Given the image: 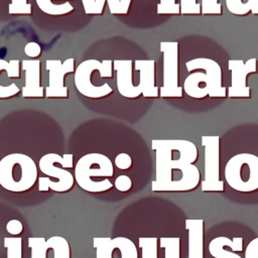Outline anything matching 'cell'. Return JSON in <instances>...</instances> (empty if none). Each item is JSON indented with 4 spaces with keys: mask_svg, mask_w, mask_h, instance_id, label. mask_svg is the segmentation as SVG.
Here are the masks:
<instances>
[{
    "mask_svg": "<svg viewBox=\"0 0 258 258\" xmlns=\"http://www.w3.org/2000/svg\"><path fill=\"white\" fill-rule=\"evenodd\" d=\"M155 179L153 191H191L201 184V172L196 165L199 151L196 144L184 139H154Z\"/></svg>",
    "mask_w": 258,
    "mask_h": 258,
    "instance_id": "1",
    "label": "cell"
},
{
    "mask_svg": "<svg viewBox=\"0 0 258 258\" xmlns=\"http://www.w3.org/2000/svg\"><path fill=\"white\" fill-rule=\"evenodd\" d=\"M74 168L75 180L85 191L104 192L114 186L110 180V177L114 175V165L105 154H85L77 161Z\"/></svg>",
    "mask_w": 258,
    "mask_h": 258,
    "instance_id": "2",
    "label": "cell"
},
{
    "mask_svg": "<svg viewBox=\"0 0 258 258\" xmlns=\"http://www.w3.org/2000/svg\"><path fill=\"white\" fill-rule=\"evenodd\" d=\"M38 180L35 161L24 153H10L0 160V185L12 192L31 189Z\"/></svg>",
    "mask_w": 258,
    "mask_h": 258,
    "instance_id": "3",
    "label": "cell"
},
{
    "mask_svg": "<svg viewBox=\"0 0 258 258\" xmlns=\"http://www.w3.org/2000/svg\"><path fill=\"white\" fill-rule=\"evenodd\" d=\"M74 166V155L46 153L38 161V169L47 177H38V190L55 192L70 191L75 184V175L68 169Z\"/></svg>",
    "mask_w": 258,
    "mask_h": 258,
    "instance_id": "4",
    "label": "cell"
},
{
    "mask_svg": "<svg viewBox=\"0 0 258 258\" xmlns=\"http://www.w3.org/2000/svg\"><path fill=\"white\" fill-rule=\"evenodd\" d=\"M228 185L241 192L258 190V156L252 153H238L232 156L224 170Z\"/></svg>",
    "mask_w": 258,
    "mask_h": 258,
    "instance_id": "5",
    "label": "cell"
},
{
    "mask_svg": "<svg viewBox=\"0 0 258 258\" xmlns=\"http://www.w3.org/2000/svg\"><path fill=\"white\" fill-rule=\"evenodd\" d=\"M94 71H98L102 78L113 77V61L104 59H86L82 61L75 71L74 81L77 90L85 97L90 99H100L109 96L113 93V89L109 84L105 83L102 86H95L91 82V76Z\"/></svg>",
    "mask_w": 258,
    "mask_h": 258,
    "instance_id": "6",
    "label": "cell"
},
{
    "mask_svg": "<svg viewBox=\"0 0 258 258\" xmlns=\"http://www.w3.org/2000/svg\"><path fill=\"white\" fill-rule=\"evenodd\" d=\"M159 47L163 55V79L159 96L181 98L183 88L178 85V42L161 41Z\"/></svg>",
    "mask_w": 258,
    "mask_h": 258,
    "instance_id": "7",
    "label": "cell"
},
{
    "mask_svg": "<svg viewBox=\"0 0 258 258\" xmlns=\"http://www.w3.org/2000/svg\"><path fill=\"white\" fill-rule=\"evenodd\" d=\"M202 146L205 149V174L202 180V190L224 191L225 183L220 173V136H202Z\"/></svg>",
    "mask_w": 258,
    "mask_h": 258,
    "instance_id": "8",
    "label": "cell"
},
{
    "mask_svg": "<svg viewBox=\"0 0 258 258\" xmlns=\"http://www.w3.org/2000/svg\"><path fill=\"white\" fill-rule=\"evenodd\" d=\"M93 247L96 258H139L136 245L126 237H95Z\"/></svg>",
    "mask_w": 258,
    "mask_h": 258,
    "instance_id": "9",
    "label": "cell"
},
{
    "mask_svg": "<svg viewBox=\"0 0 258 258\" xmlns=\"http://www.w3.org/2000/svg\"><path fill=\"white\" fill-rule=\"evenodd\" d=\"M45 69L48 72V86L45 88V97L68 98L69 91L64 86V76L75 72V58L70 57L63 62L58 59H47Z\"/></svg>",
    "mask_w": 258,
    "mask_h": 258,
    "instance_id": "10",
    "label": "cell"
},
{
    "mask_svg": "<svg viewBox=\"0 0 258 258\" xmlns=\"http://www.w3.org/2000/svg\"><path fill=\"white\" fill-rule=\"evenodd\" d=\"M228 69L231 72V86L228 89L229 98H249L250 88L246 84L249 74L257 71V59L249 58L246 62L241 59H230Z\"/></svg>",
    "mask_w": 258,
    "mask_h": 258,
    "instance_id": "11",
    "label": "cell"
},
{
    "mask_svg": "<svg viewBox=\"0 0 258 258\" xmlns=\"http://www.w3.org/2000/svg\"><path fill=\"white\" fill-rule=\"evenodd\" d=\"M185 67L189 73L196 70H203L206 72L210 97H226V88L222 86V69L216 60L208 57H198L186 61Z\"/></svg>",
    "mask_w": 258,
    "mask_h": 258,
    "instance_id": "12",
    "label": "cell"
},
{
    "mask_svg": "<svg viewBox=\"0 0 258 258\" xmlns=\"http://www.w3.org/2000/svg\"><path fill=\"white\" fill-rule=\"evenodd\" d=\"M134 69L139 72V84L135 86L136 97L143 95L145 98H157L159 88L155 86V61L153 59H136Z\"/></svg>",
    "mask_w": 258,
    "mask_h": 258,
    "instance_id": "13",
    "label": "cell"
},
{
    "mask_svg": "<svg viewBox=\"0 0 258 258\" xmlns=\"http://www.w3.org/2000/svg\"><path fill=\"white\" fill-rule=\"evenodd\" d=\"M21 69L25 74L24 86L21 89L23 98H43L44 88L40 86V61L38 59H23Z\"/></svg>",
    "mask_w": 258,
    "mask_h": 258,
    "instance_id": "14",
    "label": "cell"
},
{
    "mask_svg": "<svg viewBox=\"0 0 258 258\" xmlns=\"http://www.w3.org/2000/svg\"><path fill=\"white\" fill-rule=\"evenodd\" d=\"M131 59H116L113 61V68L117 73V90L119 94L128 99H136L135 86L132 84Z\"/></svg>",
    "mask_w": 258,
    "mask_h": 258,
    "instance_id": "15",
    "label": "cell"
},
{
    "mask_svg": "<svg viewBox=\"0 0 258 258\" xmlns=\"http://www.w3.org/2000/svg\"><path fill=\"white\" fill-rule=\"evenodd\" d=\"M185 229L188 232L187 258H204L205 222L203 219H186Z\"/></svg>",
    "mask_w": 258,
    "mask_h": 258,
    "instance_id": "16",
    "label": "cell"
},
{
    "mask_svg": "<svg viewBox=\"0 0 258 258\" xmlns=\"http://www.w3.org/2000/svg\"><path fill=\"white\" fill-rule=\"evenodd\" d=\"M227 247H230L234 251H242L244 248V239L242 237H216L209 244V252L214 258H242L239 254L227 250Z\"/></svg>",
    "mask_w": 258,
    "mask_h": 258,
    "instance_id": "17",
    "label": "cell"
},
{
    "mask_svg": "<svg viewBox=\"0 0 258 258\" xmlns=\"http://www.w3.org/2000/svg\"><path fill=\"white\" fill-rule=\"evenodd\" d=\"M183 91L194 99H204L209 96L208 78L205 73L196 72L189 74L183 82Z\"/></svg>",
    "mask_w": 258,
    "mask_h": 258,
    "instance_id": "18",
    "label": "cell"
},
{
    "mask_svg": "<svg viewBox=\"0 0 258 258\" xmlns=\"http://www.w3.org/2000/svg\"><path fill=\"white\" fill-rule=\"evenodd\" d=\"M20 61L18 59H11L10 61H6L5 59L0 58V74L1 72H6L7 77L9 79L20 78ZM20 93V89L16 84L12 83L8 86L0 85V99H9L15 97Z\"/></svg>",
    "mask_w": 258,
    "mask_h": 258,
    "instance_id": "19",
    "label": "cell"
},
{
    "mask_svg": "<svg viewBox=\"0 0 258 258\" xmlns=\"http://www.w3.org/2000/svg\"><path fill=\"white\" fill-rule=\"evenodd\" d=\"M35 1L38 8L42 12L48 15H53V16L64 15L74 10V6L69 1L62 4L52 3V0H35Z\"/></svg>",
    "mask_w": 258,
    "mask_h": 258,
    "instance_id": "20",
    "label": "cell"
},
{
    "mask_svg": "<svg viewBox=\"0 0 258 258\" xmlns=\"http://www.w3.org/2000/svg\"><path fill=\"white\" fill-rule=\"evenodd\" d=\"M47 242L53 251V258H71V247L66 238L52 236L47 239Z\"/></svg>",
    "mask_w": 258,
    "mask_h": 258,
    "instance_id": "21",
    "label": "cell"
},
{
    "mask_svg": "<svg viewBox=\"0 0 258 258\" xmlns=\"http://www.w3.org/2000/svg\"><path fill=\"white\" fill-rule=\"evenodd\" d=\"M160 248L164 249V258H180V239L178 237H162Z\"/></svg>",
    "mask_w": 258,
    "mask_h": 258,
    "instance_id": "22",
    "label": "cell"
},
{
    "mask_svg": "<svg viewBox=\"0 0 258 258\" xmlns=\"http://www.w3.org/2000/svg\"><path fill=\"white\" fill-rule=\"evenodd\" d=\"M28 247L31 249V258H47L50 250L47 240L42 237L28 238Z\"/></svg>",
    "mask_w": 258,
    "mask_h": 258,
    "instance_id": "23",
    "label": "cell"
},
{
    "mask_svg": "<svg viewBox=\"0 0 258 258\" xmlns=\"http://www.w3.org/2000/svg\"><path fill=\"white\" fill-rule=\"evenodd\" d=\"M157 238L140 237L138 245L141 249V258H157Z\"/></svg>",
    "mask_w": 258,
    "mask_h": 258,
    "instance_id": "24",
    "label": "cell"
},
{
    "mask_svg": "<svg viewBox=\"0 0 258 258\" xmlns=\"http://www.w3.org/2000/svg\"><path fill=\"white\" fill-rule=\"evenodd\" d=\"M4 247L7 251V258H22V239L20 237H5Z\"/></svg>",
    "mask_w": 258,
    "mask_h": 258,
    "instance_id": "25",
    "label": "cell"
},
{
    "mask_svg": "<svg viewBox=\"0 0 258 258\" xmlns=\"http://www.w3.org/2000/svg\"><path fill=\"white\" fill-rule=\"evenodd\" d=\"M109 10L111 14H127V12L124 10L121 1L120 0H107ZM105 0H96V14H102L104 10Z\"/></svg>",
    "mask_w": 258,
    "mask_h": 258,
    "instance_id": "26",
    "label": "cell"
},
{
    "mask_svg": "<svg viewBox=\"0 0 258 258\" xmlns=\"http://www.w3.org/2000/svg\"><path fill=\"white\" fill-rule=\"evenodd\" d=\"M31 4L27 0H11L8 6L9 14H31Z\"/></svg>",
    "mask_w": 258,
    "mask_h": 258,
    "instance_id": "27",
    "label": "cell"
},
{
    "mask_svg": "<svg viewBox=\"0 0 258 258\" xmlns=\"http://www.w3.org/2000/svg\"><path fill=\"white\" fill-rule=\"evenodd\" d=\"M157 14H180V5L175 0H160L157 4Z\"/></svg>",
    "mask_w": 258,
    "mask_h": 258,
    "instance_id": "28",
    "label": "cell"
},
{
    "mask_svg": "<svg viewBox=\"0 0 258 258\" xmlns=\"http://www.w3.org/2000/svg\"><path fill=\"white\" fill-rule=\"evenodd\" d=\"M202 14H222V5L218 0H202Z\"/></svg>",
    "mask_w": 258,
    "mask_h": 258,
    "instance_id": "29",
    "label": "cell"
},
{
    "mask_svg": "<svg viewBox=\"0 0 258 258\" xmlns=\"http://www.w3.org/2000/svg\"><path fill=\"white\" fill-rule=\"evenodd\" d=\"M226 6L228 10L235 15L244 16L249 13V11L246 9L245 3H243L241 0H226Z\"/></svg>",
    "mask_w": 258,
    "mask_h": 258,
    "instance_id": "30",
    "label": "cell"
},
{
    "mask_svg": "<svg viewBox=\"0 0 258 258\" xmlns=\"http://www.w3.org/2000/svg\"><path fill=\"white\" fill-rule=\"evenodd\" d=\"M201 4L197 0H180V14H200Z\"/></svg>",
    "mask_w": 258,
    "mask_h": 258,
    "instance_id": "31",
    "label": "cell"
},
{
    "mask_svg": "<svg viewBox=\"0 0 258 258\" xmlns=\"http://www.w3.org/2000/svg\"><path fill=\"white\" fill-rule=\"evenodd\" d=\"M114 186L122 192H126L131 189L132 187V180L131 178L126 174H120L116 177L114 181Z\"/></svg>",
    "mask_w": 258,
    "mask_h": 258,
    "instance_id": "32",
    "label": "cell"
},
{
    "mask_svg": "<svg viewBox=\"0 0 258 258\" xmlns=\"http://www.w3.org/2000/svg\"><path fill=\"white\" fill-rule=\"evenodd\" d=\"M114 163L118 169L128 170L132 166V158L127 153H119L115 157Z\"/></svg>",
    "mask_w": 258,
    "mask_h": 258,
    "instance_id": "33",
    "label": "cell"
},
{
    "mask_svg": "<svg viewBox=\"0 0 258 258\" xmlns=\"http://www.w3.org/2000/svg\"><path fill=\"white\" fill-rule=\"evenodd\" d=\"M6 231L12 236H18L23 232V224L19 220L12 219L6 224Z\"/></svg>",
    "mask_w": 258,
    "mask_h": 258,
    "instance_id": "34",
    "label": "cell"
},
{
    "mask_svg": "<svg viewBox=\"0 0 258 258\" xmlns=\"http://www.w3.org/2000/svg\"><path fill=\"white\" fill-rule=\"evenodd\" d=\"M24 52L27 56H29L31 58H36L41 53V47L37 42L31 41V42L26 43V45L24 46Z\"/></svg>",
    "mask_w": 258,
    "mask_h": 258,
    "instance_id": "35",
    "label": "cell"
},
{
    "mask_svg": "<svg viewBox=\"0 0 258 258\" xmlns=\"http://www.w3.org/2000/svg\"><path fill=\"white\" fill-rule=\"evenodd\" d=\"M244 258H258V237L248 243L245 249Z\"/></svg>",
    "mask_w": 258,
    "mask_h": 258,
    "instance_id": "36",
    "label": "cell"
},
{
    "mask_svg": "<svg viewBox=\"0 0 258 258\" xmlns=\"http://www.w3.org/2000/svg\"><path fill=\"white\" fill-rule=\"evenodd\" d=\"M86 14H96V0H81Z\"/></svg>",
    "mask_w": 258,
    "mask_h": 258,
    "instance_id": "37",
    "label": "cell"
},
{
    "mask_svg": "<svg viewBox=\"0 0 258 258\" xmlns=\"http://www.w3.org/2000/svg\"><path fill=\"white\" fill-rule=\"evenodd\" d=\"M245 5L249 12L252 14H258V0H248Z\"/></svg>",
    "mask_w": 258,
    "mask_h": 258,
    "instance_id": "38",
    "label": "cell"
}]
</instances>
